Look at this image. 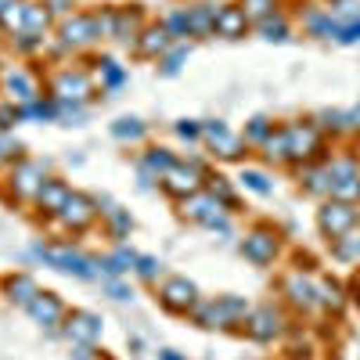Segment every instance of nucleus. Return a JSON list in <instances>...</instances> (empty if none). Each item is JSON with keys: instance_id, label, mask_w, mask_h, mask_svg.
Returning <instances> with one entry per match:
<instances>
[{"instance_id": "1", "label": "nucleus", "mask_w": 360, "mask_h": 360, "mask_svg": "<svg viewBox=\"0 0 360 360\" xmlns=\"http://www.w3.org/2000/svg\"><path fill=\"white\" fill-rule=\"evenodd\" d=\"M245 314H249V303L245 299H234V295H224V299H213V303L195 307V317H198L202 328H227Z\"/></svg>"}, {"instance_id": "2", "label": "nucleus", "mask_w": 360, "mask_h": 360, "mask_svg": "<svg viewBox=\"0 0 360 360\" xmlns=\"http://www.w3.org/2000/svg\"><path fill=\"white\" fill-rule=\"evenodd\" d=\"M33 256L44 259V263H51L54 270H62V274H76V278H83V281L98 278V263H90L86 256H79V252H72V249H47V245H37Z\"/></svg>"}, {"instance_id": "3", "label": "nucleus", "mask_w": 360, "mask_h": 360, "mask_svg": "<svg viewBox=\"0 0 360 360\" xmlns=\"http://www.w3.org/2000/svg\"><path fill=\"white\" fill-rule=\"evenodd\" d=\"M356 220H360V213L349 205V202H339V198H332V202H324L321 205V213H317V224H321V231L328 234V238H346L353 227H356Z\"/></svg>"}, {"instance_id": "4", "label": "nucleus", "mask_w": 360, "mask_h": 360, "mask_svg": "<svg viewBox=\"0 0 360 360\" xmlns=\"http://www.w3.org/2000/svg\"><path fill=\"white\" fill-rule=\"evenodd\" d=\"M198 188H202V166H198V162H191V166L176 162V166L162 176V191L173 195V198H191Z\"/></svg>"}, {"instance_id": "5", "label": "nucleus", "mask_w": 360, "mask_h": 360, "mask_svg": "<svg viewBox=\"0 0 360 360\" xmlns=\"http://www.w3.org/2000/svg\"><path fill=\"white\" fill-rule=\"evenodd\" d=\"M98 202H90L86 195H69V202L62 205V213H58V220H62V227H69V231H86L90 224L98 220Z\"/></svg>"}, {"instance_id": "6", "label": "nucleus", "mask_w": 360, "mask_h": 360, "mask_svg": "<svg viewBox=\"0 0 360 360\" xmlns=\"http://www.w3.org/2000/svg\"><path fill=\"white\" fill-rule=\"evenodd\" d=\"M62 332H65V339L72 346H94L98 335H101V317L98 314H86V310H76V314L65 317Z\"/></svg>"}, {"instance_id": "7", "label": "nucleus", "mask_w": 360, "mask_h": 360, "mask_svg": "<svg viewBox=\"0 0 360 360\" xmlns=\"http://www.w3.org/2000/svg\"><path fill=\"white\" fill-rule=\"evenodd\" d=\"M281 328H285V321H281V314H278L274 307H256V310L245 314V332H249L256 342L278 339V335H281Z\"/></svg>"}, {"instance_id": "8", "label": "nucleus", "mask_w": 360, "mask_h": 360, "mask_svg": "<svg viewBox=\"0 0 360 360\" xmlns=\"http://www.w3.org/2000/svg\"><path fill=\"white\" fill-rule=\"evenodd\" d=\"M159 299L169 314H188L195 307V285L188 278H166L159 288Z\"/></svg>"}, {"instance_id": "9", "label": "nucleus", "mask_w": 360, "mask_h": 360, "mask_svg": "<svg viewBox=\"0 0 360 360\" xmlns=\"http://www.w3.org/2000/svg\"><path fill=\"white\" fill-rule=\"evenodd\" d=\"M25 310L33 314V321L44 324V328H58V324H65V317H69V314H65V303H62L54 292H40Z\"/></svg>"}, {"instance_id": "10", "label": "nucleus", "mask_w": 360, "mask_h": 360, "mask_svg": "<svg viewBox=\"0 0 360 360\" xmlns=\"http://www.w3.org/2000/svg\"><path fill=\"white\" fill-rule=\"evenodd\" d=\"M202 137L213 141V148H217L224 159H238V155H242V148H245V141L234 137V134L220 123V119H213V123H202Z\"/></svg>"}, {"instance_id": "11", "label": "nucleus", "mask_w": 360, "mask_h": 360, "mask_svg": "<svg viewBox=\"0 0 360 360\" xmlns=\"http://www.w3.org/2000/svg\"><path fill=\"white\" fill-rule=\"evenodd\" d=\"M242 252L252 263H270V259L278 256V234L274 231H252L245 242H242Z\"/></svg>"}, {"instance_id": "12", "label": "nucleus", "mask_w": 360, "mask_h": 360, "mask_svg": "<svg viewBox=\"0 0 360 360\" xmlns=\"http://www.w3.org/2000/svg\"><path fill=\"white\" fill-rule=\"evenodd\" d=\"M134 44H137V54H141V58H162V54L173 47V37H169L166 25H148Z\"/></svg>"}, {"instance_id": "13", "label": "nucleus", "mask_w": 360, "mask_h": 360, "mask_svg": "<svg viewBox=\"0 0 360 360\" xmlns=\"http://www.w3.org/2000/svg\"><path fill=\"white\" fill-rule=\"evenodd\" d=\"M54 94H58V101H83L86 94H90V79L76 69H65V72H58V79H54Z\"/></svg>"}, {"instance_id": "14", "label": "nucleus", "mask_w": 360, "mask_h": 360, "mask_svg": "<svg viewBox=\"0 0 360 360\" xmlns=\"http://www.w3.org/2000/svg\"><path fill=\"white\" fill-rule=\"evenodd\" d=\"M245 29H249V15L245 8H220L217 11V37H227V40H238V37H245Z\"/></svg>"}, {"instance_id": "15", "label": "nucleus", "mask_w": 360, "mask_h": 360, "mask_svg": "<svg viewBox=\"0 0 360 360\" xmlns=\"http://www.w3.org/2000/svg\"><path fill=\"white\" fill-rule=\"evenodd\" d=\"M44 166L40 162H22L15 173H11V188L18 184V195L22 198H37V191L44 188Z\"/></svg>"}, {"instance_id": "16", "label": "nucleus", "mask_w": 360, "mask_h": 360, "mask_svg": "<svg viewBox=\"0 0 360 360\" xmlns=\"http://www.w3.org/2000/svg\"><path fill=\"white\" fill-rule=\"evenodd\" d=\"M317 148V130L310 123L288 127V159H310Z\"/></svg>"}, {"instance_id": "17", "label": "nucleus", "mask_w": 360, "mask_h": 360, "mask_svg": "<svg viewBox=\"0 0 360 360\" xmlns=\"http://www.w3.org/2000/svg\"><path fill=\"white\" fill-rule=\"evenodd\" d=\"M69 188L62 184V180H44V188L37 191V205L44 209V213L47 217H58V213H62V205L69 202Z\"/></svg>"}, {"instance_id": "18", "label": "nucleus", "mask_w": 360, "mask_h": 360, "mask_svg": "<svg viewBox=\"0 0 360 360\" xmlns=\"http://www.w3.org/2000/svg\"><path fill=\"white\" fill-rule=\"evenodd\" d=\"M285 292H288V303L299 307V310H310V307L317 303V285L307 281L303 274H292V278L285 281Z\"/></svg>"}, {"instance_id": "19", "label": "nucleus", "mask_w": 360, "mask_h": 360, "mask_svg": "<svg viewBox=\"0 0 360 360\" xmlns=\"http://www.w3.org/2000/svg\"><path fill=\"white\" fill-rule=\"evenodd\" d=\"M217 11L213 4H195L188 8V25H191V37H209V33H217Z\"/></svg>"}, {"instance_id": "20", "label": "nucleus", "mask_w": 360, "mask_h": 360, "mask_svg": "<svg viewBox=\"0 0 360 360\" xmlns=\"http://www.w3.org/2000/svg\"><path fill=\"white\" fill-rule=\"evenodd\" d=\"M4 292H8L11 303H18V307H29V303H33V299L40 295L37 281L29 278V274H15V278H8V281H4Z\"/></svg>"}, {"instance_id": "21", "label": "nucleus", "mask_w": 360, "mask_h": 360, "mask_svg": "<svg viewBox=\"0 0 360 360\" xmlns=\"http://www.w3.org/2000/svg\"><path fill=\"white\" fill-rule=\"evenodd\" d=\"M141 33H144V25H141V11H137V8H134V11H115V29H112L115 40L130 44V40H137Z\"/></svg>"}, {"instance_id": "22", "label": "nucleus", "mask_w": 360, "mask_h": 360, "mask_svg": "<svg viewBox=\"0 0 360 360\" xmlns=\"http://www.w3.org/2000/svg\"><path fill=\"white\" fill-rule=\"evenodd\" d=\"M307 29H310V37L335 40L339 29H342V22H335L332 15H328V8H324V11H310V15H307Z\"/></svg>"}, {"instance_id": "23", "label": "nucleus", "mask_w": 360, "mask_h": 360, "mask_svg": "<svg viewBox=\"0 0 360 360\" xmlns=\"http://www.w3.org/2000/svg\"><path fill=\"white\" fill-rule=\"evenodd\" d=\"M8 90H11V98H15V101H22V105H29V101H37V98H40V94H37L33 76L22 72V69L8 76Z\"/></svg>"}, {"instance_id": "24", "label": "nucleus", "mask_w": 360, "mask_h": 360, "mask_svg": "<svg viewBox=\"0 0 360 360\" xmlns=\"http://www.w3.org/2000/svg\"><path fill=\"white\" fill-rule=\"evenodd\" d=\"M173 166H176V159H173L169 148H148V152H144V169H148V173H159V180H162Z\"/></svg>"}, {"instance_id": "25", "label": "nucleus", "mask_w": 360, "mask_h": 360, "mask_svg": "<svg viewBox=\"0 0 360 360\" xmlns=\"http://www.w3.org/2000/svg\"><path fill=\"white\" fill-rule=\"evenodd\" d=\"M332 198H339V202H360V173H353V176H339L335 184H332Z\"/></svg>"}, {"instance_id": "26", "label": "nucleus", "mask_w": 360, "mask_h": 360, "mask_svg": "<svg viewBox=\"0 0 360 360\" xmlns=\"http://www.w3.org/2000/svg\"><path fill=\"white\" fill-rule=\"evenodd\" d=\"M263 148H266V159L270 162H288V127L278 130V134H270Z\"/></svg>"}, {"instance_id": "27", "label": "nucleus", "mask_w": 360, "mask_h": 360, "mask_svg": "<svg viewBox=\"0 0 360 360\" xmlns=\"http://www.w3.org/2000/svg\"><path fill=\"white\" fill-rule=\"evenodd\" d=\"M328 15H332L335 22H356L360 18V0H332V4H328Z\"/></svg>"}, {"instance_id": "28", "label": "nucleus", "mask_w": 360, "mask_h": 360, "mask_svg": "<svg viewBox=\"0 0 360 360\" xmlns=\"http://www.w3.org/2000/svg\"><path fill=\"white\" fill-rule=\"evenodd\" d=\"M101 83L108 86V90H115V86H123L127 83V69L119 65V62H112V58H101Z\"/></svg>"}, {"instance_id": "29", "label": "nucleus", "mask_w": 360, "mask_h": 360, "mask_svg": "<svg viewBox=\"0 0 360 360\" xmlns=\"http://www.w3.org/2000/svg\"><path fill=\"white\" fill-rule=\"evenodd\" d=\"M47 11L44 8H29L25 4V22H22V33H33V37H44V29H47Z\"/></svg>"}, {"instance_id": "30", "label": "nucleus", "mask_w": 360, "mask_h": 360, "mask_svg": "<svg viewBox=\"0 0 360 360\" xmlns=\"http://www.w3.org/2000/svg\"><path fill=\"white\" fill-rule=\"evenodd\" d=\"M270 134H274V123H270V119H263V115H256L252 123L245 127V144H266Z\"/></svg>"}, {"instance_id": "31", "label": "nucleus", "mask_w": 360, "mask_h": 360, "mask_svg": "<svg viewBox=\"0 0 360 360\" xmlns=\"http://www.w3.org/2000/svg\"><path fill=\"white\" fill-rule=\"evenodd\" d=\"M105 217H108V224H112V234H115V238H127V234L134 231V220H130V213H123V209L108 205V209H105Z\"/></svg>"}, {"instance_id": "32", "label": "nucleus", "mask_w": 360, "mask_h": 360, "mask_svg": "<svg viewBox=\"0 0 360 360\" xmlns=\"http://www.w3.org/2000/svg\"><path fill=\"white\" fill-rule=\"evenodd\" d=\"M112 134L119 141H141L144 137V123H141V119H119V123L112 127Z\"/></svg>"}, {"instance_id": "33", "label": "nucleus", "mask_w": 360, "mask_h": 360, "mask_svg": "<svg viewBox=\"0 0 360 360\" xmlns=\"http://www.w3.org/2000/svg\"><path fill=\"white\" fill-rule=\"evenodd\" d=\"M134 270H137V278H144V281H159L162 278V263L155 256H137Z\"/></svg>"}, {"instance_id": "34", "label": "nucleus", "mask_w": 360, "mask_h": 360, "mask_svg": "<svg viewBox=\"0 0 360 360\" xmlns=\"http://www.w3.org/2000/svg\"><path fill=\"white\" fill-rule=\"evenodd\" d=\"M242 184H245L249 191H256V195H270V191H274V184H270L266 173H259V169H245V173H242Z\"/></svg>"}, {"instance_id": "35", "label": "nucleus", "mask_w": 360, "mask_h": 360, "mask_svg": "<svg viewBox=\"0 0 360 360\" xmlns=\"http://www.w3.org/2000/svg\"><path fill=\"white\" fill-rule=\"evenodd\" d=\"M162 25L169 29V37H173V40H176V37H191V25H188V8L173 11V15H169Z\"/></svg>"}, {"instance_id": "36", "label": "nucleus", "mask_w": 360, "mask_h": 360, "mask_svg": "<svg viewBox=\"0 0 360 360\" xmlns=\"http://www.w3.org/2000/svg\"><path fill=\"white\" fill-rule=\"evenodd\" d=\"M259 33H263L266 40H278V44H281V40H288V22H285V18H263V22H259Z\"/></svg>"}, {"instance_id": "37", "label": "nucleus", "mask_w": 360, "mask_h": 360, "mask_svg": "<svg viewBox=\"0 0 360 360\" xmlns=\"http://www.w3.org/2000/svg\"><path fill=\"white\" fill-rule=\"evenodd\" d=\"M317 303H324V307L339 310V307H342V288H339L335 281H324V285H317Z\"/></svg>"}, {"instance_id": "38", "label": "nucleus", "mask_w": 360, "mask_h": 360, "mask_svg": "<svg viewBox=\"0 0 360 360\" xmlns=\"http://www.w3.org/2000/svg\"><path fill=\"white\" fill-rule=\"evenodd\" d=\"M184 58H188V47H184V44H180V47H169V51L162 54V72H166V76H176L180 65H184Z\"/></svg>"}, {"instance_id": "39", "label": "nucleus", "mask_w": 360, "mask_h": 360, "mask_svg": "<svg viewBox=\"0 0 360 360\" xmlns=\"http://www.w3.org/2000/svg\"><path fill=\"white\" fill-rule=\"evenodd\" d=\"M209 195H213L220 205H234V191L224 176H209Z\"/></svg>"}, {"instance_id": "40", "label": "nucleus", "mask_w": 360, "mask_h": 360, "mask_svg": "<svg viewBox=\"0 0 360 360\" xmlns=\"http://www.w3.org/2000/svg\"><path fill=\"white\" fill-rule=\"evenodd\" d=\"M270 8H274V0H245V15H256L259 22L270 18Z\"/></svg>"}, {"instance_id": "41", "label": "nucleus", "mask_w": 360, "mask_h": 360, "mask_svg": "<svg viewBox=\"0 0 360 360\" xmlns=\"http://www.w3.org/2000/svg\"><path fill=\"white\" fill-rule=\"evenodd\" d=\"M176 134L184 137V141H198V137H202V123H191V119H180V123H176Z\"/></svg>"}, {"instance_id": "42", "label": "nucleus", "mask_w": 360, "mask_h": 360, "mask_svg": "<svg viewBox=\"0 0 360 360\" xmlns=\"http://www.w3.org/2000/svg\"><path fill=\"white\" fill-rule=\"evenodd\" d=\"M335 40H339V44H356V40H360V18H356V22H346V25L339 29Z\"/></svg>"}, {"instance_id": "43", "label": "nucleus", "mask_w": 360, "mask_h": 360, "mask_svg": "<svg viewBox=\"0 0 360 360\" xmlns=\"http://www.w3.org/2000/svg\"><path fill=\"white\" fill-rule=\"evenodd\" d=\"M105 288H108V295H112V299H119V303H127V299L134 295V292H130V288H127L123 281H119V278H112V281H108Z\"/></svg>"}, {"instance_id": "44", "label": "nucleus", "mask_w": 360, "mask_h": 360, "mask_svg": "<svg viewBox=\"0 0 360 360\" xmlns=\"http://www.w3.org/2000/svg\"><path fill=\"white\" fill-rule=\"evenodd\" d=\"M342 130H360V108L342 112Z\"/></svg>"}, {"instance_id": "45", "label": "nucleus", "mask_w": 360, "mask_h": 360, "mask_svg": "<svg viewBox=\"0 0 360 360\" xmlns=\"http://www.w3.org/2000/svg\"><path fill=\"white\" fill-rule=\"evenodd\" d=\"M18 112L15 108H0V130H11V123H18Z\"/></svg>"}, {"instance_id": "46", "label": "nucleus", "mask_w": 360, "mask_h": 360, "mask_svg": "<svg viewBox=\"0 0 360 360\" xmlns=\"http://www.w3.org/2000/svg\"><path fill=\"white\" fill-rule=\"evenodd\" d=\"M47 4H51L54 15H65V11H69V0H47Z\"/></svg>"}, {"instance_id": "47", "label": "nucleus", "mask_w": 360, "mask_h": 360, "mask_svg": "<svg viewBox=\"0 0 360 360\" xmlns=\"http://www.w3.org/2000/svg\"><path fill=\"white\" fill-rule=\"evenodd\" d=\"M162 360H184V356H180L176 349H162Z\"/></svg>"}, {"instance_id": "48", "label": "nucleus", "mask_w": 360, "mask_h": 360, "mask_svg": "<svg viewBox=\"0 0 360 360\" xmlns=\"http://www.w3.org/2000/svg\"><path fill=\"white\" fill-rule=\"evenodd\" d=\"M356 299H360V295H356Z\"/></svg>"}]
</instances>
